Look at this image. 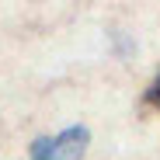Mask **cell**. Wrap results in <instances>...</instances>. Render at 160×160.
I'll return each instance as SVG.
<instances>
[{"instance_id":"cell-1","label":"cell","mask_w":160,"mask_h":160,"mask_svg":"<svg viewBox=\"0 0 160 160\" xmlns=\"http://www.w3.org/2000/svg\"><path fill=\"white\" fill-rule=\"evenodd\" d=\"M87 150V129H66L59 136H45L32 146L35 160H80Z\"/></svg>"},{"instance_id":"cell-2","label":"cell","mask_w":160,"mask_h":160,"mask_svg":"<svg viewBox=\"0 0 160 160\" xmlns=\"http://www.w3.org/2000/svg\"><path fill=\"white\" fill-rule=\"evenodd\" d=\"M143 101L150 104V108H160V77L150 84V91H146V98H143Z\"/></svg>"}]
</instances>
